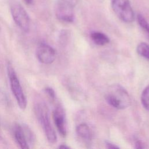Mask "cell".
Returning a JSON list of instances; mask_svg holds the SVG:
<instances>
[{"mask_svg":"<svg viewBox=\"0 0 149 149\" xmlns=\"http://www.w3.org/2000/svg\"><path fill=\"white\" fill-rule=\"evenodd\" d=\"M90 37L93 41L98 45H104L109 42L108 37L100 31H93L91 33Z\"/></svg>","mask_w":149,"mask_h":149,"instance_id":"obj_11","label":"cell"},{"mask_svg":"<svg viewBox=\"0 0 149 149\" xmlns=\"http://www.w3.org/2000/svg\"><path fill=\"white\" fill-rule=\"evenodd\" d=\"M36 54L38 61L46 65L52 63L56 58L55 49L44 42H41L38 45L36 50Z\"/></svg>","mask_w":149,"mask_h":149,"instance_id":"obj_7","label":"cell"},{"mask_svg":"<svg viewBox=\"0 0 149 149\" xmlns=\"http://www.w3.org/2000/svg\"><path fill=\"white\" fill-rule=\"evenodd\" d=\"M25 3H26L27 5H31L32 4L33 0H23Z\"/></svg>","mask_w":149,"mask_h":149,"instance_id":"obj_21","label":"cell"},{"mask_svg":"<svg viewBox=\"0 0 149 149\" xmlns=\"http://www.w3.org/2000/svg\"><path fill=\"white\" fill-rule=\"evenodd\" d=\"M61 1L74 7L76 6V5L77 3L79 0H61Z\"/></svg>","mask_w":149,"mask_h":149,"instance_id":"obj_18","label":"cell"},{"mask_svg":"<svg viewBox=\"0 0 149 149\" xmlns=\"http://www.w3.org/2000/svg\"><path fill=\"white\" fill-rule=\"evenodd\" d=\"M111 6L116 15L123 22L131 23L134 13L129 0H111Z\"/></svg>","mask_w":149,"mask_h":149,"instance_id":"obj_5","label":"cell"},{"mask_svg":"<svg viewBox=\"0 0 149 149\" xmlns=\"http://www.w3.org/2000/svg\"><path fill=\"white\" fill-rule=\"evenodd\" d=\"M22 127L24 133V135H25L27 142L29 144V145H32L35 141V136L33 132L27 125H24L22 126Z\"/></svg>","mask_w":149,"mask_h":149,"instance_id":"obj_14","label":"cell"},{"mask_svg":"<svg viewBox=\"0 0 149 149\" xmlns=\"http://www.w3.org/2000/svg\"><path fill=\"white\" fill-rule=\"evenodd\" d=\"M105 146L107 148H110V149H115V148H119V146H116V144H114L113 143L106 141H105Z\"/></svg>","mask_w":149,"mask_h":149,"instance_id":"obj_17","label":"cell"},{"mask_svg":"<svg viewBox=\"0 0 149 149\" xmlns=\"http://www.w3.org/2000/svg\"><path fill=\"white\" fill-rule=\"evenodd\" d=\"M9 5L12 17L16 24L22 31H29L30 19L26 9L17 0H10Z\"/></svg>","mask_w":149,"mask_h":149,"instance_id":"obj_3","label":"cell"},{"mask_svg":"<svg viewBox=\"0 0 149 149\" xmlns=\"http://www.w3.org/2000/svg\"><path fill=\"white\" fill-rule=\"evenodd\" d=\"M77 134L86 141H89L91 139V132L90 127L86 123H80L76 128Z\"/></svg>","mask_w":149,"mask_h":149,"instance_id":"obj_10","label":"cell"},{"mask_svg":"<svg viewBox=\"0 0 149 149\" xmlns=\"http://www.w3.org/2000/svg\"><path fill=\"white\" fill-rule=\"evenodd\" d=\"M137 19L139 26L149 37V23L146 20V19L140 14H139L137 15Z\"/></svg>","mask_w":149,"mask_h":149,"instance_id":"obj_15","label":"cell"},{"mask_svg":"<svg viewBox=\"0 0 149 149\" xmlns=\"http://www.w3.org/2000/svg\"><path fill=\"white\" fill-rule=\"evenodd\" d=\"M52 116L54 123L59 134L62 136H66L67 133L66 115L63 108L61 106L56 107L53 111Z\"/></svg>","mask_w":149,"mask_h":149,"instance_id":"obj_8","label":"cell"},{"mask_svg":"<svg viewBox=\"0 0 149 149\" xmlns=\"http://www.w3.org/2000/svg\"><path fill=\"white\" fill-rule=\"evenodd\" d=\"M34 110L48 141L51 144L55 143L57 141V136L51 123L47 105L41 100L37 99L34 103Z\"/></svg>","mask_w":149,"mask_h":149,"instance_id":"obj_1","label":"cell"},{"mask_svg":"<svg viewBox=\"0 0 149 149\" xmlns=\"http://www.w3.org/2000/svg\"><path fill=\"white\" fill-rule=\"evenodd\" d=\"M105 99L111 106L118 109H125L131 104V98L129 93L118 84L109 87L107 91Z\"/></svg>","mask_w":149,"mask_h":149,"instance_id":"obj_2","label":"cell"},{"mask_svg":"<svg viewBox=\"0 0 149 149\" xmlns=\"http://www.w3.org/2000/svg\"><path fill=\"white\" fill-rule=\"evenodd\" d=\"M7 73L9 77L12 92L15 97L19 108L24 109L27 106V100L21 86L16 73L12 65L8 63L7 65Z\"/></svg>","mask_w":149,"mask_h":149,"instance_id":"obj_4","label":"cell"},{"mask_svg":"<svg viewBox=\"0 0 149 149\" xmlns=\"http://www.w3.org/2000/svg\"><path fill=\"white\" fill-rule=\"evenodd\" d=\"M141 102L143 107L149 111V85L143 90L141 93Z\"/></svg>","mask_w":149,"mask_h":149,"instance_id":"obj_13","label":"cell"},{"mask_svg":"<svg viewBox=\"0 0 149 149\" xmlns=\"http://www.w3.org/2000/svg\"><path fill=\"white\" fill-rule=\"evenodd\" d=\"M134 146H135L136 148H144L143 143L139 140H136L135 141Z\"/></svg>","mask_w":149,"mask_h":149,"instance_id":"obj_19","label":"cell"},{"mask_svg":"<svg viewBox=\"0 0 149 149\" xmlns=\"http://www.w3.org/2000/svg\"><path fill=\"white\" fill-rule=\"evenodd\" d=\"M44 91L51 99H52L53 100H54L55 99V97H56L55 93L52 88L49 87H45L44 88Z\"/></svg>","mask_w":149,"mask_h":149,"instance_id":"obj_16","label":"cell"},{"mask_svg":"<svg viewBox=\"0 0 149 149\" xmlns=\"http://www.w3.org/2000/svg\"><path fill=\"white\" fill-rule=\"evenodd\" d=\"M137 52L141 56L149 61V45L145 42L140 43L137 47Z\"/></svg>","mask_w":149,"mask_h":149,"instance_id":"obj_12","label":"cell"},{"mask_svg":"<svg viewBox=\"0 0 149 149\" xmlns=\"http://www.w3.org/2000/svg\"><path fill=\"white\" fill-rule=\"evenodd\" d=\"M13 132L15 141L19 147L22 149L29 148V146L27 142L22 126L17 123L15 124L13 126Z\"/></svg>","mask_w":149,"mask_h":149,"instance_id":"obj_9","label":"cell"},{"mask_svg":"<svg viewBox=\"0 0 149 149\" xmlns=\"http://www.w3.org/2000/svg\"><path fill=\"white\" fill-rule=\"evenodd\" d=\"M59 148H63V149L70 148V147H69L68 146H66V144H61V146H59Z\"/></svg>","mask_w":149,"mask_h":149,"instance_id":"obj_20","label":"cell"},{"mask_svg":"<svg viewBox=\"0 0 149 149\" xmlns=\"http://www.w3.org/2000/svg\"><path fill=\"white\" fill-rule=\"evenodd\" d=\"M73 6L61 1L55 6V13L57 19L62 22L72 23L74 20Z\"/></svg>","mask_w":149,"mask_h":149,"instance_id":"obj_6","label":"cell"}]
</instances>
